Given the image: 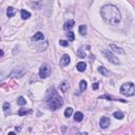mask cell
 I'll list each match as a JSON object with an SVG mask.
<instances>
[{
  "mask_svg": "<svg viewBox=\"0 0 135 135\" xmlns=\"http://www.w3.org/2000/svg\"><path fill=\"white\" fill-rule=\"evenodd\" d=\"M101 16L107 23L117 24L120 21V12L115 5H105L101 9Z\"/></svg>",
  "mask_w": 135,
  "mask_h": 135,
  "instance_id": "obj_1",
  "label": "cell"
},
{
  "mask_svg": "<svg viewBox=\"0 0 135 135\" xmlns=\"http://www.w3.org/2000/svg\"><path fill=\"white\" fill-rule=\"evenodd\" d=\"M47 104H48V106H49V108L51 109V110L55 111V110H58L59 108L62 107L63 99H62L61 96L57 93L56 90L52 89L51 92H49V94H48Z\"/></svg>",
  "mask_w": 135,
  "mask_h": 135,
  "instance_id": "obj_2",
  "label": "cell"
},
{
  "mask_svg": "<svg viewBox=\"0 0 135 135\" xmlns=\"http://www.w3.org/2000/svg\"><path fill=\"white\" fill-rule=\"evenodd\" d=\"M120 93L125 96H133L135 93V86L133 82L124 83L120 88Z\"/></svg>",
  "mask_w": 135,
  "mask_h": 135,
  "instance_id": "obj_3",
  "label": "cell"
},
{
  "mask_svg": "<svg viewBox=\"0 0 135 135\" xmlns=\"http://www.w3.org/2000/svg\"><path fill=\"white\" fill-rule=\"evenodd\" d=\"M51 72H52V70H51V67L49 65H42L39 70L40 78H47V77H49Z\"/></svg>",
  "mask_w": 135,
  "mask_h": 135,
  "instance_id": "obj_4",
  "label": "cell"
},
{
  "mask_svg": "<svg viewBox=\"0 0 135 135\" xmlns=\"http://www.w3.org/2000/svg\"><path fill=\"white\" fill-rule=\"evenodd\" d=\"M104 55L106 56V58H107L109 61L112 62V63H114V65H118V63H119L118 59L116 58V56L113 55L110 51H104Z\"/></svg>",
  "mask_w": 135,
  "mask_h": 135,
  "instance_id": "obj_5",
  "label": "cell"
},
{
  "mask_svg": "<svg viewBox=\"0 0 135 135\" xmlns=\"http://www.w3.org/2000/svg\"><path fill=\"white\" fill-rule=\"evenodd\" d=\"M110 124H111L110 118H108V117H101L100 120H99V125H100V127L102 129H107L110 126Z\"/></svg>",
  "mask_w": 135,
  "mask_h": 135,
  "instance_id": "obj_6",
  "label": "cell"
},
{
  "mask_svg": "<svg viewBox=\"0 0 135 135\" xmlns=\"http://www.w3.org/2000/svg\"><path fill=\"white\" fill-rule=\"evenodd\" d=\"M69 63H70V56L68 55V54H65V55L61 57V59H60V65L62 67H66L69 65Z\"/></svg>",
  "mask_w": 135,
  "mask_h": 135,
  "instance_id": "obj_7",
  "label": "cell"
},
{
  "mask_svg": "<svg viewBox=\"0 0 135 135\" xmlns=\"http://www.w3.org/2000/svg\"><path fill=\"white\" fill-rule=\"evenodd\" d=\"M76 68H77V70H78L79 72H85L86 69H87V65L83 61H80V62L77 63Z\"/></svg>",
  "mask_w": 135,
  "mask_h": 135,
  "instance_id": "obj_8",
  "label": "cell"
},
{
  "mask_svg": "<svg viewBox=\"0 0 135 135\" xmlns=\"http://www.w3.org/2000/svg\"><path fill=\"white\" fill-rule=\"evenodd\" d=\"M15 13H16V11H15V9L13 8V6H9L8 10H6V15H8L9 18L13 17V16L15 15Z\"/></svg>",
  "mask_w": 135,
  "mask_h": 135,
  "instance_id": "obj_9",
  "label": "cell"
},
{
  "mask_svg": "<svg viewBox=\"0 0 135 135\" xmlns=\"http://www.w3.org/2000/svg\"><path fill=\"white\" fill-rule=\"evenodd\" d=\"M73 25H74V20H68L65 23V25H63V29H65L66 31L71 30V29L73 28Z\"/></svg>",
  "mask_w": 135,
  "mask_h": 135,
  "instance_id": "obj_10",
  "label": "cell"
},
{
  "mask_svg": "<svg viewBox=\"0 0 135 135\" xmlns=\"http://www.w3.org/2000/svg\"><path fill=\"white\" fill-rule=\"evenodd\" d=\"M44 38V36H43V34L41 33V32H38V33H36L33 36V40L34 41H38V40H42Z\"/></svg>",
  "mask_w": 135,
  "mask_h": 135,
  "instance_id": "obj_11",
  "label": "cell"
},
{
  "mask_svg": "<svg viewBox=\"0 0 135 135\" xmlns=\"http://www.w3.org/2000/svg\"><path fill=\"white\" fill-rule=\"evenodd\" d=\"M110 48H111V49L114 51L115 53H118V54H124V53H125L123 49H120V48L116 47V46H115V44H111V46H110Z\"/></svg>",
  "mask_w": 135,
  "mask_h": 135,
  "instance_id": "obj_12",
  "label": "cell"
},
{
  "mask_svg": "<svg viewBox=\"0 0 135 135\" xmlns=\"http://www.w3.org/2000/svg\"><path fill=\"white\" fill-rule=\"evenodd\" d=\"M74 119H75V121H81L83 119V115L81 112H76L74 115Z\"/></svg>",
  "mask_w": 135,
  "mask_h": 135,
  "instance_id": "obj_13",
  "label": "cell"
},
{
  "mask_svg": "<svg viewBox=\"0 0 135 135\" xmlns=\"http://www.w3.org/2000/svg\"><path fill=\"white\" fill-rule=\"evenodd\" d=\"M98 72L101 74V75H104V76H108V74H109V71L106 69L105 67H99L98 68Z\"/></svg>",
  "mask_w": 135,
  "mask_h": 135,
  "instance_id": "obj_14",
  "label": "cell"
},
{
  "mask_svg": "<svg viewBox=\"0 0 135 135\" xmlns=\"http://www.w3.org/2000/svg\"><path fill=\"white\" fill-rule=\"evenodd\" d=\"M60 90H61L62 92H67L68 90H69V83L67 81H63L61 85H60Z\"/></svg>",
  "mask_w": 135,
  "mask_h": 135,
  "instance_id": "obj_15",
  "label": "cell"
},
{
  "mask_svg": "<svg viewBox=\"0 0 135 135\" xmlns=\"http://www.w3.org/2000/svg\"><path fill=\"white\" fill-rule=\"evenodd\" d=\"M21 17H22V19H29L31 17V14L28 11H25V10H22L21 11Z\"/></svg>",
  "mask_w": 135,
  "mask_h": 135,
  "instance_id": "obj_16",
  "label": "cell"
},
{
  "mask_svg": "<svg viewBox=\"0 0 135 135\" xmlns=\"http://www.w3.org/2000/svg\"><path fill=\"white\" fill-rule=\"evenodd\" d=\"M79 87H80V91H81V92L86 91V90H87V81H85V80H81V81H80Z\"/></svg>",
  "mask_w": 135,
  "mask_h": 135,
  "instance_id": "obj_17",
  "label": "cell"
},
{
  "mask_svg": "<svg viewBox=\"0 0 135 135\" xmlns=\"http://www.w3.org/2000/svg\"><path fill=\"white\" fill-rule=\"evenodd\" d=\"M114 117L115 118H117V119H123V118H124V113H123V112H114Z\"/></svg>",
  "mask_w": 135,
  "mask_h": 135,
  "instance_id": "obj_18",
  "label": "cell"
},
{
  "mask_svg": "<svg viewBox=\"0 0 135 135\" xmlns=\"http://www.w3.org/2000/svg\"><path fill=\"white\" fill-rule=\"evenodd\" d=\"M72 114H73V109L72 108H68L65 111V116L66 117H70Z\"/></svg>",
  "mask_w": 135,
  "mask_h": 135,
  "instance_id": "obj_19",
  "label": "cell"
},
{
  "mask_svg": "<svg viewBox=\"0 0 135 135\" xmlns=\"http://www.w3.org/2000/svg\"><path fill=\"white\" fill-rule=\"evenodd\" d=\"M79 33L81 35H86L87 34V27H86V25H80V27H79Z\"/></svg>",
  "mask_w": 135,
  "mask_h": 135,
  "instance_id": "obj_20",
  "label": "cell"
},
{
  "mask_svg": "<svg viewBox=\"0 0 135 135\" xmlns=\"http://www.w3.org/2000/svg\"><path fill=\"white\" fill-rule=\"evenodd\" d=\"M77 55H78L80 58H85V57H86V52L82 49H79L78 51H77Z\"/></svg>",
  "mask_w": 135,
  "mask_h": 135,
  "instance_id": "obj_21",
  "label": "cell"
},
{
  "mask_svg": "<svg viewBox=\"0 0 135 135\" xmlns=\"http://www.w3.org/2000/svg\"><path fill=\"white\" fill-rule=\"evenodd\" d=\"M67 37H68V39L71 40V41H73L74 39H75V35H74L73 32H68V34H67Z\"/></svg>",
  "mask_w": 135,
  "mask_h": 135,
  "instance_id": "obj_22",
  "label": "cell"
},
{
  "mask_svg": "<svg viewBox=\"0 0 135 135\" xmlns=\"http://www.w3.org/2000/svg\"><path fill=\"white\" fill-rule=\"evenodd\" d=\"M25 99L23 98V97H19L18 99H17V104L19 105V106H24L25 105Z\"/></svg>",
  "mask_w": 135,
  "mask_h": 135,
  "instance_id": "obj_23",
  "label": "cell"
},
{
  "mask_svg": "<svg viewBox=\"0 0 135 135\" xmlns=\"http://www.w3.org/2000/svg\"><path fill=\"white\" fill-rule=\"evenodd\" d=\"M28 113H30V111H27L25 109H20L18 112V114L20 115V116H23V115H27Z\"/></svg>",
  "mask_w": 135,
  "mask_h": 135,
  "instance_id": "obj_24",
  "label": "cell"
},
{
  "mask_svg": "<svg viewBox=\"0 0 135 135\" xmlns=\"http://www.w3.org/2000/svg\"><path fill=\"white\" fill-rule=\"evenodd\" d=\"M59 43H60V46H62V47H68V46H69V42H68L67 40H60Z\"/></svg>",
  "mask_w": 135,
  "mask_h": 135,
  "instance_id": "obj_25",
  "label": "cell"
},
{
  "mask_svg": "<svg viewBox=\"0 0 135 135\" xmlns=\"http://www.w3.org/2000/svg\"><path fill=\"white\" fill-rule=\"evenodd\" d=\"M9 109H10V104H9V102H5V104L4 105H3V111H8L9 110Z\"/></svg>",
  "mask_w": 135,
  "mask_h": 135,
  "instance_id": "obj_26",
  "label": "cell"
},
{
  "mask_svg": "<svg viewBox=\"0 0 135 135\" xmlns=\"http://www.w3.org/2000/svg\"><path fill=\"white\" fill-rule=\"evenodd\" d=\"M99 98H107V99H109V100H111L112 99V97H110V96H108V95H104V96H100Z\"/></svg>",
  "mask_w": 135,
  "mask_h": 135,
  "instance_id": "obj_27",
  "label": "cell"
},
{
  "mask_svg": "<svg viewBox=\"0 0 135 135\" xmlns=\"http://www.w3.org/2000/svg\"><path fill=\"white\" fill-rule=\"evenodd\" d=\"M98 83L97 82H95V83H93V89H94V90H97L98 89Z\"/></svg>",
  "mask_w": 135,
  "mask_h": 135,
  "instance_id": "obj_28",
  "label": "cell"
},
{
  "mask_svg": "<svg viewBox=\"0 0 135 135\" xmlns=\"http://www.w3.org/2000/svg\"><path fill=\"white\" fill-rule=\"evenodd\" d=\"M2 56H3V51H1V50H0V58H1Z\"/></svg>",
  "mask_w": 135,
  "mask_h": 135,
  "instance_id": "obj_29",
  "label": "cell"
}]
</instances>
